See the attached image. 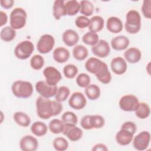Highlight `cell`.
Wrapping results in <instances>:
<instances>
[{
  "label": "cell",
  "instance_id": "obj_22",
  "mask_svg": "<svg viewBox=\"0 0 151 151\" xmlns=\"http://www.w3.org/2000/svg\"><path fill=\"white\" fill-rule=\"evenodd\" d=\"M70 53L68 49L63 47H58L55 48L52 52L53 59L58 63H64L68 60Z\"/></svg>",
  "mask_w": 151,
  "mask_h": 151
},
{
  "label": "cell",
  "instance_id": "obj_39",
  "mask_svg": "<svg viewBox=\"0 0 151 151\" xmlns=\"http://www.w3.org/2000/svg\"><path fill=\"white\" fill-rule=\"evenodd\" d=\"M77 67L73 64H68L63 68V74L64 76L69 79L74 78L78 74Z\"/></svg>",
  "mask_w": 151,
  "mask_h": 151
},
{
  "label": "cell",
  "instance_id": "obj_43",
  "mask_svg": "<svg viewBox=\"0 0 151 151\" xmlns=\"http://www.w3.org/2000/svg\"><path fill=\"white\" fill-rule=\"evenodd\" d=\"M90 19L84 15H80L77 17L75 20V24L78 28L83 29L88 27L90 24Z\"/></svg>",
  "mask_w": 151,
  "mask_h": 151
},
{
  "label": "cell",
  "instance_id": "obj_4",
  "mask_svg": "<svg viewBox=\"0 0 151 151\" xmlns=\"http://www.w3.org/2000/svg\"><path fill=\"white\" fill-rule=\"evenodd\" d=\"M27 13L26 11L20 7L14 8L10 14L9 24L15 30L24 28L27 23Z\"/></svg>",
  "mask_w": 151,
  "mask_h": 151
},
{
  "label": "cell",
  "instance_id": "obj_25",
  "mask_svg": "<svg viewBox=\"0 0 151 151\" xmlns=\"http://www.w3.org/2000/svg\"><path fill=\"white\" fill-rule=\"evenodd\" d=\"M48 127L47 124L40 121L34 122L31 126V132L37 137H41L45 135L48 132Z\"/></svg>",
  "mask_w": 151,
  "mask_h": 151
},
{
  "label": "cell",
  "instance_id": "obj_34",
  "mask_svg": "<svg viewBox=\"0 0 151 151\" xmlns=\"http://www.w3.org/2000/svg\"><path fill=\"white\" fill-rule=\"evenodd\" d=\"M89 124L91 129H100L104 126L105 120L104 117L99 114L90 115Z\"/></svg>",
  "mask_w": 151,
  "mask_h": 151
},
{
  "label": "cell",
  "instance_id": "obj_16",
  "mask_svg": "<svg viewBox=\"0 0 151 151\" xmlns=\"http://www.w3.org/2000/svg\"><path fill=\"white\" fill-rule=\"evenodd\" d=\"M110 67L112 71L117 75L124 74L127 68L126 61L122 57L113 58L111 61Z\"/></svg>",
  "mask_w": 151,
  "mask_h": 151
},
{
  "label": "cell",
  "instance_id": "obj_33",
  "mask_svg": "<svg viewBox=\"0 0 151 151\" xmlns=\"http://www.w3.org/2000/svg\"><path fill=\"white\" fill-rule=\"evenodd\" d=\"M80 12L85 17H90L94 12V7L91 2L87 0H83L80 2Z\"/></svg>",
  "mask_w": 151,
  "mask_h": 151
},
{
  "label": "cell",
  "instance_id": "obj_6",
  "mask_svg": "<svg viewBox=\"0 0 151 151\" xmlns=\"http://www.w3.org/2000/svg\"><path fill=\"white\" fill-rule=\"evenodd\" d=\"M55 45L54 37L48 34H43L39 38L37 44V49L40 54H45L52 51Z\"/></svg>",
  "mask_w": 151,
  "mask_h": 151
},
{
  "label": "cell",
  "instance_id": "obj_26",
  "mask_svg": "<svg viewBox=\"0 0 151 151\" xmlns=\"http://www.w3.org/2000/svg\"><path fill=\"white\" fill-rule=\"evenodd\" d=\"M13 119L18 125L24 127L29 126L31 122L30 117L27 114L22 111L15 112L13 115Z\"/></svg>",
  "mask_w": 151,
  "mask_h": 151
},
{
  "label": "cell",
  "instance_id": "obj_36",
  "mask_svg": "<svg viewBox=\"0 0 151 151\" xmlns=\"http://www.w3.org/2000/svg\"><path fill=\"white\" fill-rule=\"evenodd\" d=\"M99 40V37L97 33L92 32L90 31L87 32L82 37L83 42L88 45L93 46Z\"/></svg>",
  "mask_w": 151,
  "mask_h": 151
},
{
  "label": "cell",
  "instance_id": "obj_27",
  "mask_svg": "<svg viewBox=\"0 0 151 151\" xmlns=\"http://www.w3.org/2000/svg\"><path fill=\"white\" fill-rule=\"evenodd\" d=\"M85 94L90 100H96L98 99L101 94L100 87L94 84H90L85 88Z\"/></svg>",
  "mask_w": 151,
  "mask_h": 151
},
{
  "label": "cell",
  "instance_id": "obj_23",
  "mask_svg": "<svg viewBox=\"0 0 151 151\" xmlns=\"http://www.w3.org/2000/svg\"><path fill=\"white\" fill-rule=\"evenodd\" d=\"M52 15L56 20L67 15V10L64 0H55L52 6Z\"/></svg>",
  "mask_w": 151,
  "mask_h": 151
},
{
  "label": "cell",
  "instance_id": "obj_9",
  "mask_svg": "<svg viewBox=\"0 0 151 151\" xmlns=\"http://www.w3.org/2000/svg\"><path fill=\"white\" fill-rule=\"evenodd\" d=\"M35 88L41 96L48 99L55 96L58 90L57 86H50L45 81H37Z\"/></svg>",
  "mask_w": 151,
  "mask_h": 151
},
{
  "label": "cell",
  "instance_id": "obj_15",
  "mask_svg": "<svg viewBox=\"0 0 151 151\" xmlns=\"http://www.w3.org/2000/svg\"><path fill=\"white\" fill-rule=\"evenodd\" d=\"M19 147L23 151H35L38 147L37 138L32 135H25L19 141Z\"/></svg>",
  "mask_w": 151,
  "mask_h": 151
},
{
  "label": "cell",
  "instance_id": "obj_29",
  "mask_svg": "<svg viewBox=\"0 0 151 151\" xmlns=\"http://www.w3.org/2000/svg\"><path fill=\"white\" fill-rule=\"evenodd\" d=\"M135 115L140 119L147 118L150 114V108L149 104L145 102H139L136 110L134 111Z\"/></svg>",
  "mask_w": 151,
  "mask_h": 151
},
{
  "label": "cell",
  "instance_id": "obj_7",
  "mask_svg": "<svg viewBox=\"0 0 151 151\" xmlns=\"http://www.w3.org/2000/svg\"><path fill=\"white\" fill-rule=\"evenodd\" d=\"M139 103L138 98L136 96L126 94L120 99L119 106L120 109L124 111H134L137 108Z\"/></svg>",
  "mask_w": 151,
  "mask_h": 151
},
{
  "label": "cell",
  "instance_id": "obj_21",
  "mask_svg": "<svg viewBox=\"0 0 151 151\" xmlns=\"http://www.w3.org/2000/svg\"><path fill=\"white\" fill-rule=\"evenodd\" d=\"M124 60L130 64L138 63L142 58V52L136 47L127 48L124 52Z\"/></svg>",
  "mask_w": 151,
  "mask_h": 151
},
{
  "label": "cell",
  "instance_id": "obj_1",
  "mask_svg": "<svg viewBox=\"0 0 151 151\" xmlns=\"http://www.w3.org/2000/svg\"><path fill=\"white\" fill-rule=\"evenodd\" d=\"M38 116L44 120L60 114L63 109V104L57 100H51L42 96L37 97L35 102Z\"/></svg>",
  "mask_w": 151,
  "mask_h": 151
},
{
  "label": "cell",
  "instance_id": "obj_32",
  "mask_svg": "<svg viewBox=\"0 0 151 151\" xmlns=\"http://www.w3.org/2000/svg\"><path fill=\"white\" fill-rule=\"evenodd\" d=\"M65 6L67 10V15L68 16H74L80 12V2L76 0H70L67 1L65 2Z\"/></svg>",
  "mask_w": 151,
  "mask_h": 151
},
{
  "label": "cell",
  "instance_id": "obj_17",
  "mask_svg": "<svg viewBox=\"0 0 151 151\" xmlns=\"http://www.w3.org/2000/svg\"><path fill=\"white\" fill-rule=\"evenodd\" d=\"M134 137V134L129 130L120 128V130L116 134V140L121 146H127L132 142Z\"/></svg>",
  "mask_w": 151,
  "mask_h": 151
},
{
  "label": "cell",
  "instance_id": "obj_13",
  "mask_svg": "<svg viewBox=\"0 0 151 151\" xmlns=\"http://www.w3.org/2000/svg\"><path fill=\"white\" fill-rule=\"evenodd\" d=\"M93 54L99 58H106L110 52L109 42L104 40H99L97 44L91 47Z\"/></svg>",
  "mask_w": 151,
  "mask_h": 151
},
{
  "label": "cell",
  "instance_id": "obj_31",
  "mask_svg": "<svg viewBox=\"0 0 151 151\" xmlns=\"http://www.w3.org/2000/svg\"><path fill=\"white\" fill-rule=\"evenodd\" d=\"M65 124L61 120L54 119L51 120L48 124L50 131L54 134H60L63 132Z\"/></svg>",
  "mask_w": 151,
  "mask_h": 151
},
{
  "label": "cell",
  "instance_id": "obj_47",
  "mask_svg": "<svg viewBox=\"0 0 151 151\" xmlns=\"http://www.w3.org/2000/svg\"><path fill=\"white\" fill-rule=\"evenodd\" d=\"M14 3L15 1L13 0H1L0 1L1 6L6 9L11 8L13 6Z\"/></svg>",
  "mask_w": 151,
  "mask_h": 151
},
{
  "label": "cell",
  "instance_id": "obj_49",
  "mask_svg": "<svg viewBox=\"0 0 151 151\" xmlns=\"http://www.w3.org/2000/svg\"><path fill=\"white\" fill-rule=\"evenodd\" d=\"M0 27H2L5 25L8 21V15L6 12L3 11H0Z\"/></svg>",
  "mask_w": 151,
  "mask_h": 151
},
{
  "label": "cell",
  "instance_id": "obj_8",
  "mask_svg": "<svg viewBox=\"0 0 151 151\" xmlns=\"http://www.w3.org/2000/svg\"><path fill=\"white\" fill-rule=\"evenodd\" d=\"M133 147L140 151L146 150L150 142V133L148 131H142L133 137L132 140Z\"/></svg>",
  "mask_w": 151,
  "mask_h": 151
},
{
  "label": "cell",
  "instance_id": "obj_38",
  "mask_svg": "<svg viewBox=\"0 0 151 151\" xmlns=\"http://www.w3.org/2000/svg\"><path fill=\"white\" fill-rule=\"evenodd\" d=\"M44 58L40 54H35L30 60V66L35 70H41L44 65Z\"/></svg>",
  "mask_w": 151,
  "mask_h": 151
},
{
  "label": "cell",
  "instance_id": "obj_48",
  "mask_svg": "<svg viewBox=\"0 0 151 151\" xmlns=\"http://www.w3.org/2000/svg\"><path fill=\"white\" fill-rule=\"evenodd\" d=\"M92 151H107V146L103 143H97L94 145L91 149Z\"/></svg>",
  "mask_w": 151,
  "mask_h": 151
},
{
  "label": "cell",
  "instance_id": "obj_18",
  "mask_svg": "<svg viewBox=\"0 0 151 151\" xmlns=\"http://www.w3.org/2000/svg\"><path fill=\"white\" fill-rule=\"evenodd\" d=\"M79 38L78 34L71 29H66L62 35L63 41L68 47L76 46L79 41Z\"/></svg>",
  "mask_w": 151,
  "mask_h": 151
},
{
  "label": "cell",
  "instance_id": "obj_14",
  "mask_svg": "<svg viewBox=\"0 0 151 151\" xmlns=\"http://www.w3.org/2000/svg\"><path fill=\"white\" fill-rule=\"evenodd\" d=\"M63 133L70 141L77 142L81 139L83 132L75 124H65Z\"/></svg>",
  "mask_w": 151,
  "mask_h": 151
},
{
  "label": "cell",
  "instance_id": "obj_44",
  "mask_svg": "<svg viewBox=\"0 0 151 151\" xmlns=\"http://www.w3.org/2000/svg\"><path fill=\"white\" fill-rule=\"evenodd\" d=\"M142 12L143 15L147 18H151V1L144 0L142 5Z\"/></svg>",
  "mask_w": 151,
  "mask_h": 151
},
{
  "label": "cell",
  "instance_id": "obj_28",
  "mask_svg": "<svg viewBox=\"0 0 151 151\" xmlns=\"http://www.w3.org/2000/svg\"><path fill=\"white\" fill-rule=\"evenodd\" d=\"M73 56L78 61L84 60L88 55V49L83 45H77L74 46L72 51Z\"/></svg>",
  "mask_w": 151,
  "mask_h": 151
},
{
  "label": "cell",
  "instance_id": "obj_5",
  "mask_svg": "<svg viewBox=\"0 0 151 151\" xmlns=\"http://www.w3.org/2000/svg\"><path fill=\"white\" fill-rule=\"evenodd\" d=\"M34 50V45L29 40H24L19 42L14 49L15 57L20 60L28 58Z\"/></svg>",
  "mask_w": 151,
  "mask_h": 151
},
{
  "label": "cell",
  "instance_id": "obj_2",
  "mask_svg": "<svg viewBox=\"0 0 151 151\" xmlns=\"http://www.w3.org/2000/svg\"><path fill=\"white\" fill-rule=\"evenodd\" d=\"M141 25V17L139 12L134 9L129 11L126 15V31L130 34H137L140 30Z\"/></svg>",
  "mask_w": 151,
  "mask_h": 151
},
{
  "label": "cell",
  "instance_id": "obj_24",
  "mask_svg": "<svg viewBox=\"0 0 151 151\" xmlns=\"http://www.w3.org/2000/svg\"><path fill=\"white\" fill-rule=\"evenodd\" d=\"M90 24L88 26L89 31L97 33L101 31L104 28V20L103 18L99 15H94L90 19Z\"/></svg>",
  "mask_w": 151,
  "mask_h": 151
},
{
  "label": "cell",
  "instance_id": "obj_3",
  "mask_svg": "<svg viewBox=\"0 0 151 151\" xmlns=\"http://www.w3.org/2000/svg\"><path fill=\"white\" fill-rule=\"evenodd\" d=\"M11 91L13 95L17 98L27 99L32 96L34 89L29 81L17 80L12 83Z\"/></svg>",
  "mask_w": 151,
  "mask_h": 151
},
{
  "label": "cell",
  "instance_id": "obj_11",
  "mask_svg": "<svg viewBox=\"0 0 151 151\" xmlns=\"http://www.w3.org/2000/svg\"><path fill=\"white\" fill-rule=\"evenodd\" d=\"M85 68L89 73L95 76L108 67L107 64L97 57H90L85 63Z\"/></svg>",
  "mask_w": 151,
  "mask_h": 151
},
{
  "label": "cell",
  "instance_id": "obj_37",
  "mask_svg": "<svg viewBox=\"0 0 151 151\" xmlns=\"http://www.w3.org/2000/svg\"><path fill=\"white\" fill-rule=\"evenodd\" d=\"M70 93V88L65 86H62L58 88L57 92L55 96V100L59 101V102H63L65 101Z\"/></svg>",
  "mask_w": 151,
  "mask_h": 151
},
{
  "label": "cell",
  "instance_id": "obj_42",
  "mask_svg": "<svg viewBox=\"0 0 151 151\" xmlns=\"http://www.w3.org/2000/svg\"><path fill=\"white\" fill-rule=\"evenodd\" d=\"M76 81L78 87L81 88H86L90 84L91 78L88 74L82 73L77 76Z\"/></svg>",
  "mask_w": 151,
  "mask_h": 151
},
{
  "label": "cell",
  "instance_id": "obj_46",
  "mask_svg": "<svg viewBox=\"0 0 151 151\" xmlns=\"http://www.w3.org/2000/svg\"><path fill=\"white\" fill-rule=\"evenodd\" d=\"M89 114L84 116L80 121V125L85 130H91L89 124Z\"/></svg>",
  "mask_w": 151,
  "mask_h": 151
},
{
  "label": "cell",
  "instance_id": "obj_41",
  "mask_svg": "<svg viewBox=\"0 0 151 151\" xmlns=\"http://www.w3.org/2000/svg\"><path fill=\"white\" fill-rule=\"evenodd\" d=\"M96 77L99 81L104 84L110 83L112 78L111 73L109 71L108 67L104 68L102 71L96 74Z\"/></svg>",
  "mask_w": 151,
  "mask_h": 151
},
{
  "label": "cell",
  "instance_id": "obj_12",
  "mask_svg": "<svg viewBox=\"0 0 151 151\" xmlns=\"http://www.w3.org/2000/svg\"><path fill=\"white\" fill-rule=\"evenodd\" d=\"M87 104V99L83 93L80 91H76L72 93L69 100L68 105L74 110H81Z\"/></svg>",
  "mask_w": 151,
  "mask_h": 151
},
{
  "label": "cell",
  "instance_id": "obj_19",
  "mask_svg": "<svg viewBox=\"0 0 151 151\" xmlns=\"http://www.w3.org/2000/svg\"><path fill=\"white\" fill-rule=\"evenodd\" d=\"M110 44L113 50L122 51L126 50L129 47L130 40L124 35H118L111 39Z\"/></svg>",
  "mask_w": 151,
  "mask_h": 151
},
{
  "label": "cell",
  "instance_id": "obj_20",
  "mask_svg": "<svg viewBox=\"0 0 151 151\" xmlns=\"http://www.w3.org/2000/svg\"><path fill=\"white\" fill-rule=\"evenodd\" d=\"M106 28L107 30L113 34L120 32L123 28L122 20L116 17H110L106 21Z\"/></svg>",
  "mask_w": 151,
  "mask_h": 151
},
{
  "label": "cell",
  "instance_id": "obj_30",
  "mask_svg": "<svg viewBox=\"0 0 151 151\" xmlns=\"http://www.w3.org/2000/svg\"><path fill=\"white\" fill-rule=\"evenodd\" d=\"M1 39L5 42H10L15 39L16 31L10 26H6L2 28L0 32Z\"/></svg>",
  "mask_w": 151,
  "mask_h": 151
},
{
  "label": "cell",
  "instance_id": "obj_40",
  "mask_svg": "<svg viewBox=\"0 0 151 151\" xmlns=\"http://www.w3.org/2000/svg\"><path fill=\"white\" fill-rule=\"evenodd\" d=\"M61 120L64 124H75L78 123L77 116L73 111H68L64 112L61 116Z\"/></svg>",
  "mask_w": 151,
  "mask_h": 151
},
{
  "label": "cell",
  "instance_id": "obj_35",
  "mask_svg": "<svg viewBox=\"0 0 151 151\" xmlns=\"http://www.w3.org/2000/svg\"><path fill=\"white\" fill-rule=\"evenodd\" d=\"M52 146L57 151H64L68 148V142L63 137H57L52 142Z\"/></svg>",
  "mask_w": 151,
  "mask_h": 151
},
{
  "label": "cell",
  "instance_id": "obj_10",
  "mask_svg": "<svg viewBox=\"0 0 151 151\" xmlns=\"http://www.w3.org/2000/svg\"><path fill=\"white\" fill-rule=\"evenodd\" d=\"M45 81L50 86H57L62 78L61 73L52 66H48L43 70Z\"/></svg>",
  "mask_w": 151,
  "mask_h": 151
},
{
  "label": "cell",
  "instance_id": "obj_45",
  "mask_svg": "<svg viewBox=\"0 0 151 151\" xmlns=\"http://www.w3.org/2000/svg\"><path fill=\"white\" fill-rule=\"evenodd\" d=\"M121 128L126 129L131 132L132 133H133L134 134L136 133L137 131V126L136 124L134 122L130 121H127L123 123L121 126Z\"/></svg>",
  "mask_w": 151,
  "mask_h": 151
}]
</instances>
